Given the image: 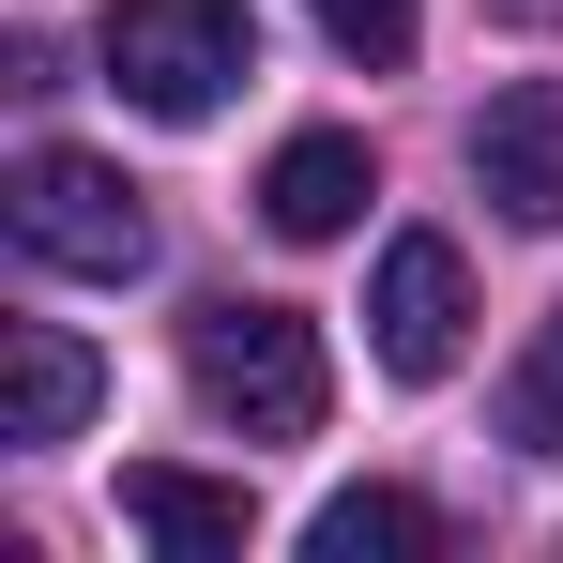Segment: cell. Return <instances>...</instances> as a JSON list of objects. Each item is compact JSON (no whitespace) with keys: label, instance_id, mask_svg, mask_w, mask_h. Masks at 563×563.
I'll list each match as a JSON object with an SVG mask.
<instances>
[{"label":"cell","instance_id":"cell-5","mask_svg":"<svg viewBox=\"0 0 563 563\" xmlns=\"http://www.w3.org/2000/svg\"><path fill=\"white\" fill-rule=\"evenodd\" d=\"M472 184L503 198L518 229H563V77H518L472 122Z\"/></svg>","mask_w":563,"mask_h":563},{"label":"cell","instance_id":"cell-6","mask_svg":"<svg viewBox=\"0 0 563 563\" xmlns=\"http://www.w3.org/2000/svg\"><path fill=\"white\" fill-rule=\"evenodd\" d=\"M92 396H107L92 335H62V320H15L0 335V442H77Z\"/></svg>","mask_w":563,"mask_h":563},{"label":"cell","instance_id":"cell-4","mask_svg":"<svg viewBox=\"0 0 563 563\" xmlns=\"http://www.w3.org/2000/svg\"><path fill=\"white\" fill-rule=\"evenodd\" d=\"M457 335H472V260L442 244V229H396L380 275H366V351H380L396 380H442Z\"/></svg>","mask_w":563,"mask_h":563},{"label":"cell","instance_id":"cell-8","mask_svg":"<svg viewBox=\"0 0 563 563\" xmlns=\"http://www.w3.org/2000/svg\"><path fill=\"white\" fill-rule=\"evenodd\" d=\"M122 518H137L168 563H244V487H213V472L137 457V472H122Z\"/></svg>","mask_w":563,"mask_h":563},{"label":"cell","instance_id":"cell-10","mask_svg":"<svg viewBox=\"0 0 563 563\" xmlns=\"http://www.w3.org/2000/svg\"><path fill=\"white\" fill-rule=\"evenodd\" d=\"M503 442L518 457H563V305H549V335L503 366Z\"/></svg>","mask_w":563,"mask_h":563},{"label":"cell","instance_id":"cell-3","mask_svg":"<svg viewBox=\"0 0 563 563\" xmlns=\"http://www.w3.org/2000/svg\"><path fill=\"white\" fill-rule=\"evenodd\" d=\"M15 244L46 260V275H92V289H137L153 275V213H137V184L107 168V153H31L15 168Z\"/></svg>","mask_w":563,"mask_h":563},{"label":"cell","instance_id":"cell-7","mask_svg":"<svg viewBox=\"0 0 563 563\" xmlns=\"http://www.w3.org/2000/svg\"><path fill=\"white\" fill-rule=\"evenodd\" d=\"M366 198H380V168H366V137H335V122H320V137H289L275 168H260V213H275L289 244H335Z\"/></svg>","mask_w":563,"mask_h":563},{"label":"cell","instance_id":"cell-2","mask_svg":"<svg viewBox=\"0 0 563 563\" xmlns=\"http://www.w3.org/2000/svg\"><path fill=\"white\" fill-rule=\"evenodd\" d=\"M244 77H260L244 0H122V15H107V92L153 107V122H213Z\"/></svg>","mask_w":563,"mask_h":563},{"label":"cell","instance_id":"cell-1","mask_svg":"<svg viewBox=\"0 0 563 563\" xmlns=\"http://www.w3.org/2000/svg\"><path fill=\"white\" fill-rule=\"evenodd\" d=\"M184 380H198V411L229 442H320V411H335V366H320L305 305H198Z\"/></svg>","mask_w":563,"mask_h":563},{"label":"cell","instance_id":"cell-9","mask_svg":"<svg viewBox=\"0 0 563 563\" xmlns=\"http://www.w3.org/2000/svg\"><path fill=\"white\" fill-rule=\"evenodd\" d=\"M305 549H320V563H427V549H442V518H427L411 487H335V503L305 518Z\"/></svg>","mask_w":563,"mask_h":563},{"label":"cell","instance_id":"cell-12","mask_svg":"<svg viewBox=\"0 0 563 563\" xmlns=\"http://www.w3.org/2000/svg\"><path fill=\"white\" fill-rule=\"evenodd\" d=\"M503 15H563V0H503Z\"/></svg>","mask_w":563,"mask_h":563},{"label":"cell","instance_id":"cell-11","mask_svg":"<svg viewBox=\"0 0 563 563\" xmlns=\"http://www.w3.org/2000/svg\"><path fill=\"white\" fill-rule=\"evenodd\" d=\"M305 15H320V46H335V62H366V77L411 62V0H305Z\"/></svg>","mask_w":563,"mask_h":563}]
</instances>
